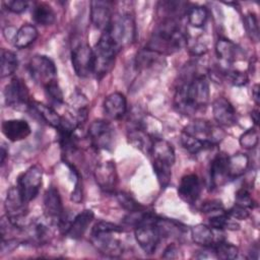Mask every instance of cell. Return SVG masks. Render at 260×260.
Returning a JSON list of instances; mask_svg holds the SVG:
<instances>
[{
    "mask_svg": "<svg viewBox=\"0 0 260 260\" xmlns=\"http://www.w3.org/2000/svg\"><path fill=\"white\" fill-rule=\"evenodd\" d=\"M210 91L207 79L203 75L193 76L177 88L174 105L180 113L191 115L206 107Z\"/></svg>",
    "mask_w": 260,
    "mask_h": 260,
    "instance_id": "cell-1",
    "label": "cell"
},
{
    "mask_svg": "<svg viewBox=\"0 0 260 260\" xmlns=\"http://www.w3.org/2000/svg\"><path fill=\"white\" fill-rule=\"evenodd\" d=\"M224 132L208 121L195 120L187 125L181 133L182 146L192 154L212 147L222 140Z\"/></svg>",
    "mask_w": 260,
    "mask_h": 260,
    "instance_id": "cell-2",
    "label": "cell"
},
{
    "mask_svg": "<svg viewBox=\"0 0 260 260\" xmlns=\"http://www.w3.org/2000/svg\"><path fill=\"white\" fill-rule=\"evenodd\" d=\"M187 43V37L178 20L165 19L154 29L145 49L158 55H171L180 51Z\"/></svg>",
    "mask_w": 260,
    "mask_h": 260,
    "instance_id": "cell-3",
    "label": "cell"
},
{
    "mask_svg": "<svg viewBox=\"0 0 260 260\" xmlns=\"http://www.w3.org/2000/svg\"><path fill=\"white\" fill-rule=\"evenodd\" d=\"M149 154L152 159V168L161 188H166L172 177V167L175 164L176 155L173 145L161 138H154Z\"/></svg>",
    "mask_w": 260,
    "mask_h": 260,
    "instance_id": "cell-4",
    "label": "cell"
},
{
    "mask_svg": "<svg viewBox=\"0 0 260 260\" xmlns=\"http://www.w3.org/2000/svg\"><path fill=\"white\" fill-rule=\"evenodd\" d=\"M157 216L149 212H141L136 222L134 235L140 248L146 254H152L156 250L162 238L157 226Z\"/></svg>",
    "mask_w": 260,
    "mask_h": 260,
    "instance_id": "cell-5",
    "label": "cell"
},
{
    "mask_svg": "<svg viewBox=\"0 0 260 260\" xmlns=\"http://www.w3.org/2000/svg\"><path fill=\"white\" fill-rule=\"evenodd\" d=\"M107 34L120 50L135 40V22L133 17L129 13L117 14L112 18L110 26L108 27Z\"/></svg>",
    "mask_w": 260,
    "mask_h": 260,
    "instance_id": "cell-6",
    "label": "cell"
},
{
    "mask_svg": "<svg viewBox=\"0 0 260 260\" xmlns=\"http://www.w3.org/2000/svg\"><path fill=\"white\" fill-rule=\"evenodd\" d=\"M119 49L113 43L107 31H103L93 49V73L102 77L112 68Z\"/></svg>",
    "mask_w": 260,
    "mask_h": 260,
    "instance_id": "cell-7",
    "label": "cell"
},
{
    "mask_svg": "<svg viewBox=\"0 0 260 260\" xmlns=\"http://www.w3.org/2000/svg\"><path fill=\"white\" fill-rule=\"evenodd\" d=\"M44 210L46 218L49 219L53 224L62 229L65 233L70 222L66 220L61 196L55 187H50L45 193Z\"/></svg>",
    "mask_w": 260,
    "mask_h": 260,
    "instance_id": "cell-8",
    "label": "cell"
},
{
    "mask_svg": "<svg viewBox=\"0 0 260 260\" xmlns=\"http://www.w3.org/2000/svg\"><path fill=\"white\" fill-rule=\"evenodd\" d=\"M88 137L91 145L96 149L111 150L115 143V129L105 120L93 121L88 128Z\"/></svg>",
    "mask_w": 260,
    "mask_h": 260,
    "instance_id": "cell-9",
    "label": "cell"
},
{
    "mask_svg": "<svg viewBox=\"0 0 260 260\" xmlns=\"http://www.w3.org/2000/svg\"><path fill=\"white\" fill-rule=\"evenodd\" d=\"M28 70L34 80L44 87L56 80L57 69L54 62L47 56L36 55L28 62Z\"/></svg>",
    "mask_w": 260,
    "mask_h": 260,
    "instance_id": "cell-10",
    "label": "cell"
},
{
    "mask_svg": "<svg viewBox=\"0 0 260 260\" xmlns=\"http://www.w3.org/2000/svg\"><path fill=\"white\" fill-rule=\"evenodd\" d=\"M43 179V171L40 166H32L21 174L17 181V188L23 198L28 203L39 194Z\"/></svg>",
    "mask_w": 260,
    "mask_h": 260,
    "instance_id": "cell-11",
    "label": "cell"
},
{
    "mask_svg": "<svg viewBox=\"0 0 260 260\" xmlns=\"http://www.w3.org/2000/svg\"><path fill=\"white\" fill-rule=\"evenodd\" d=\"M4 99L8 107L17 110L29 108L31 103L29 101V90L25 82L18 77L12 78L5 86Z\"/></svg>",
    "mask_w": 260,
    "mask_h": 260,
    "instance_id": "cell-12",
    "label": "cell"
},
{
    "mask_svg": "<svg viewBox=\"0 0 260 260\" xmlns=\"http://www.w3.org/2000/svg\"><path fill=\"white\" fill-rule=\"evenodd\" d=\"M27 203L23 200L17 186L8 190L5 198V211L6 217L14 228H19L22 219L25 218L27 213Z\"/></svg>",
    "mask_w": 260,
    "mask_h": 260,
    "instance_id": "cell-13",
    "label": "cell"
},
{
    "mask_svg": "<svg viewBox=\"0 0 260 260\" xmlns=\"http://www.w3.org/2000/svg\"><path fill=\"white\" fill-rule=\"evenodd\" d=\"M71 61L75 73L85 77L93 73V49L85 43H77L71 51Z\"/></svg>",
    "mask_w": 260,
    "mask_h": 260,
    "instance_id": "cell-14",
    "label": "cell"
},
{
    "mask_svg": "<svg viewBox=\"0 0 260 260\" xmlns=\"http://www.w3.org/2000/svg\"><path fill=\"white\" fill-rule=\"evenodd\" d=\"M93 176L101 190L107 193L115 191L118 183V175L114 161L108 160L99 164L94 169Z\"/></svg>",
    "mask_w": 260,
    "mask_h": 260,
    "instance_id": "cell-15",
    "label": "cell"
},
{
    "mask_svg": "<svg viewBox=\"0 0 260 260\" xmlns=\"http://www.w3.org/2000/svg\"><path fill=\"white\" fill-rule=\"evenodd\" d=\"M111 8L109 1L94 0L90 2V19L96 28L103 31L108 29L113 18Z\"/></svg>",
    "mask_w": 260,
    "mask_h": 260,
    "instance_id": "cell-16",
    "label": "cell"
},
{
    "mask_svg": "<svg viewBox=\"0 0 260 260\" xmlns=\"http://www.w3.org/2000/svg\"><path fill=\"white\" fill-rule=\"evenodd\" d=\"M212 113L214 120L220 126L231 127L237 123L236 110L224 98H218L213 102Z\"/></svg>",
    "mask_w": 260,
    "mask_h": 260,
    "instance_id": "cell-17",
    "label": "cell"
},
{
    "mask_svg": "<svg viewBox=\"0 0 260 260\" xmlns=\"http://www.w3.org/2000/svg\"><path fill=\"white\" fill-rule=\"evenodd\" d=\"M201 193V183L197 175L188 174L182 177L179 188L178 195L186 203L193 204L197 201Z\"/></svg>",
    "mask_w": 260,
    "mask_h": 260,
    "instance_id": "cell-18",
    "label": "cell"
},
{
    "mask_svg": "<svg viewBox=\"0 0 260 260\" xmlns=\"http://www.w3.org/2000/svg\"><path fill=\"white\" fill-rule=\"evenodd\" d=\"M112 235H91V242L100 253L109 257H119L123 254V245L118 239L112 237Z\"/></svg>",
    "mask_w": 260,
    "mask_h": 260,
    "instance_id": "cell-19",
    "label": "cell"
},
{
    "mask_svg": "<svg viewBox=\"0 0 260 260\" xmlns=\"http://www.w3.org/2000/svg\"><path fill=\"white\" fill-rule=\"evenodd\" d=\"M1 129L5 137L13 142L25 139L31 132L28 123L25 120L21 119H11L3 121Z\"/></svg>",
    "mask_w": 260,
    "mask_h": 260,
    "instance_id": "cell-20",
    "label": "cell"
},
{
    "mask_svg": "<svg viewBox=\"0 0 260 260\" xmlns=\"http://www.w3.org/2000/svg\"><path fill=\"white\" fill-rule=\"evenodd\" d=\"M228 159L229 155L224 153H218L211 160L209 176L210 182L214 187L221 186L229 180Z\"/></svg>",
    "mask_w": 260,
    "mask_h": 260,
    "instance_id": "cell-21",
    "label": "cell"
},
{
    "mask_svg": "<svg viewBox=\"0 0 260 260\" xmlns=\"http://www.w3.org/2000/svg\"><path fill=\"white\" fill-rule=\"evenodd\" d=\"M93 212L90 209H84L70 221L65 234L71 239H80L86 232L88 225L93 219Z\"/></svg>",
    "mask_w": 260,
    "mask_h": 260,
    "instance_id": "cell-22",
    "label": "cell"
},
{
    "mask_svg": "<svg viewBox=\"0 0 260 260\" xmlns=\"http://www.w3.org/2000/svg\"><path fill=\"white\" fill-rule=\"evenodd\" d=\"M104 110L108 117L114 120L121 119L127 111V101L124 94L113 92L104 101Z\"/></svg>",
    "mask_w": 260,
    "mask_h": 260,
    "instance_id": "cell-23",
    "label": "cell"
},
{
    "mask_svg": "<svg viewBox=\"0 0 260 260\" xmlns=\"http://www.w3.org/2000/svg\"><path fill=\"white\" fill-rule=\"evenodd\" d=\"M215 51L218 58L229 63L235 62L243 57L241 48L228 39H219L216 42Z\"/></svg>",
    "mask_w": 260,
    "mask_h": 260,
    "instance_id": "cell-24",
    "label": "cell"
},
{
    "mask_svg": "<svg viewBox=\"0 0 260 260\" xmlns=\"http://www.w3.org/2000/svg\"><path fill=\"white\" fill-rule=\"evenodd\" d=\"M29 109L32 110V112L37 113V115L48 125L54 127L56 130L60 127L62 123V117L58 115V113L53 110L50 106L44 105L40 102H31Z\"/></svg>",
    "mask_w": 260,
    "mask_h": 260,
    "instance_id": "cell-25",
    "label": "cell"
},
{
    "mask_svg": "<svg viewBox=\"0 0 260 260\" xmlns=\"http://www.w3.org/2000/svg\"><path fill=\"white\" fill-rule=\"evenodd\" d=\"M158 12L162 16V20L165 19H173L178 20L182 15L187 11V4L182 1H162L158 3Z\"/></svg>",
    "mask_w": 260,
    "mask_h": 260,
    "instance_id": "cell-26",
    "label": "cell"
},
{
    "mask_svg": "<svg viewBox=\"0 0 260 260\" xmlns=\"http://www.w3.org/2000/svg\"><path fill=\"white\" fill-rule=\"evenodd\" d=\"M249 166V157L245 153H236L229 156L228 174L229 179L233 180L244 175Z\"/></svg>",
    "mask_w": 260,
    "mask_h": 260,
    "instance_id": "cell-27",
    "label": "cell"
},
{
    "mask_svg": "<svg viewBox=\"0 0 260 260\" xmlns=\"http://www.w3.org/2000/svg\"><path fill=\"white\" fill-rule=\"evenodd\" d=\"M192 241L203 247H211L214 244V234L211 228L199 223L191 229Z\"/></svg>",
    "mask_w": 260,
    "mask_h": 260,
    "instance_id": "cell-28",
    "label": "cell"
},
{
    "mask_svg": "<svg viewBox=\"0 0 260 260\" xmlns=\"http://www.w3.org/2000/svg\"><path fill=\"white\" fill-rule=\"evenodd\" d=\"M38 29L31 24H23L17 29L14 46L18 49H24L31 45L38 38Z\"/></svg>",
    "mask_w": 260,
    "mask_h": 260,
    "instance_id": "cell-29",
    "label": "cell"
},
{
    "mask_svg": "<svg viewBox=\"0 0 260 260\" xmlns=\"http://www.w3.org/2000/svg\"><path fill=\"white\" fill-rule=\"evenodd\" d=\"M35 22L41 25H51L55 22L56 14L53 8L47 3H38L31 12Z\"/></svg>",
    "mask_w": 260,
    "mask_h": 260,
    "instance_id": "cell-30",
    "label": "cell"
},
{
    "mask_svg": "<svg viewBox=\"0 0 260 260\" xmlns=\"http://www.w3.org/2000/svg\"><path fill=\"white\" fill-rule=\"evenodd\" d=\"M128 137H129L130 143L134 147L149 154V151H150V148H151L154 138H151L150 136H148L145 132H143L140 129L131 130L128 134Z\"/></svg>",
    "mask_w": 260,
    "mask_h": 260,
    "instance_id": "cell-31",
    "label": "cell"
},
{
    "mask_svg": "<svg viewBox=\"0 0 260 260\" xmlns=\"http://www.w3.org/2000/svg\"><path fill=\"white\" fill-rule=\"evenodd\" d=\"M18 66L16 55L9 50H1V69L0 75L2 78L12 75Z\"/></svg>",
    "mask_w": 260,
    "mask_h": 260,
    "instance_id": "cell-32",
    "label": "cell"
},
{
    "mask_svg": "<svg viewBox=\"0 0 260 260\" xmlns=\"http://www.w3.org/2000/svg\"><path fill=\"white\" fill-rule=\"evenodd\" d=\"M211 249L216 258L223 259V260L235 259L239 253V250L235 245H232V244L223 242V241L214 243L211 246Z\"/></svg>",
    "mask_w": 260,
    "mask_h": 260,
    "instance_id": "cell-33",
    "label": "cell"
},
{
    "mask_svg": "<svg viewBox=\"0 0 260 260\" xmlns=\"http://www.w3.org/2000/svg\"><path fill=\"white\" fill-rule=\"evenodd\" d=\"M187 17L189 23L192 26L200 28L205 24L208 17V13L205 7L203 6H192L187 11Z\"/></svg>",
    "mask_w": 260,
    "mask_h": 260,
    "instance_id": "cell-34",
    "label": "cell"
},
{
    "mask_svg": "<svg viewBox=\"0 0 260 260\" xmlns=\"http://www.w3.org/2000/svg\"><path fill=\"white\" fill-rule=\"evenodd\" d=\"M244 27L247 35L253 42L259 41V24L254 12H248L244 17Z\"/></svg>",
    "mask_w": 260,
    "mask_h": 260,
    "instance_id": "cell-35",
    "label": "cell"
},
{
    "mask_svg": "<svg viewBox=\"0 0 260 260\" xmlns=\"http://www.w3.org/2000/svg\"><path fill=\"white\" fill-rule=\"evenodd\" d=\"M239 142L243 148H246V149L255 148L259 142L258 130L255 127L248 129L241 135Z\"/></svg>",
    "mask_w": 260,
    "mask_h": 260,
    "instance_id": "cell-36",
    "label": "cell"
},
{
    "mask_svg": "<svg viewBox=\"0 0 260 260\" xmlns=\"http://www.w3.org/2000/svg\"><path fill=\"white\" fill-rule=\"evenodd\" d=\"M117 199L120 205L128 210L129 212H136V211H141L143 207L133 198L131 197L128 193L126 192H118L117 193Z\"/></svg>",
    "mask_w": 260,
    "mask_h": 260,
    "instance_id": "cell-37",
    "label": "cell"
},
{
    "mask_svg": "<svg viewBox=\"0 0 260 260\" xmlns=\"http://www.w3.org/2000/svg\"><path fill=\"white\" fill-rule=\"evenodd\" d=\"M45 91L46 94L48 96V99L50 100V102L54 105H61L63 104V92L57 82V80H54L52 82H50L49 84H47L45 86Z\"/></svg>",
    "mask_w": 260,
    "mask_h": 260,
    "instance_id": "cell-38",
    "label": "cell"
},
{
    "mask_svg": "<svg viewBox=\"0 0 260 260\" xmlns=\"http://www.w3.org/2000/svg\"><path fill=\"white\" fill-rule=\"evenodd\" d=\"M123 232V229L113 222L110 221H105V220H100L98 221L92 230H91V235H100V234H116V233H121Z\"/></svg>",
    "mask_w": 260,
    "mask_h": 260,
    "instance_id": "cell-39",
    "label": "cell"
},
{
    "mask_svg": "<svg viewBox=\"0 0 260 260\" xmlns=\"http://www.w3.org/2000/svg\"><path fill=\"white\" fill-rule=\"evenodd\" d=\"M223 74L228 81L234 85L242 86L248 82V76L245 72L238 70H226Z\"/></svg>",
    "mask_w": 260,
    "mask_h": 260,
    "instance_id": "cell-40",
    "label": "cell"
},
{
    "mask_svg": "<svg viewBox=\"0 0 260 260\" xmlns=\"http://www.w3.org/2000/svg\"><path fill=\"white\" fill-rule=\"evenodd\" d=\"M236 205H239L244 208L253 207V199L249 191L245 188H241L236 192Z\"/></svg>",
    "mask_w": 260,
    "mask_h": 260,
    "instance_id": "cell-41",
    "label": "cell"
},
{
    "mask_svg": "<svg viewBox=\"0 0 260 260\" xmlns=\"http://www.w3.org/2000/svg\"><path fill=\"white\" fill-rule=\"evenodd\" d=\"M5 7L14 13H21L27 8V2L24 0H11L4 2Z\"/></svg>",
    "mask_w": 260,
    "mask_h": 260,
    "instance_id": "cell-42",
    "label": "cell"
},
{
    "mask_svg": "<svg viewBox=\"0 0 260 260\" xmlns=\"http://www.w3.org/2000/svg\"><path fill=\"white\" fill-rule=\"evenodd\" d=\"M201 210L204 213H219L223 211V205L219 200H211L208 202H205L202 205Z\"/></svg>",
    "mask_w": 260,
    "mask_h": 260,
    "instance_id": "cell-43",
    "label": "cell"
},
{
    "mask_svg": "<svg viewBox=\"0 0 260 260\" xmlns=\"http://www.w3.org/2000/svg\"><path fill=\"white\" fill-rule=\"evenodd\" d=\"M226 213L230 217L240 219V220L246 219L249 216V212L247 211V208L241 207L239 205H236V206L232 207L229 211H226Z\"/></svg>",
    "mask_w": 260,
    "mask_h": 260,
    "instance_id": "cell-44",
    "label": "cell"
},
{
    "mask_svg": "<svg viewBox=\"0 0 260 260\" xmlns=\"http://www.w3.org/2000/svg\"><path fill=\"white\" fill-rule=\"evenodd\" d=\"M18 240L16 239H7V240H4L2 239V242H1V251L3 253L5 252H10L12 251L15 247H17L18 245Z\"/></svg>",
    "mask_w": 260,
    "mask_h": 260,
    "instance_id": "cell-45",
    "label": "cell"
},
{
    "mask_svg": "<svg viewBox=\"0 0 260 260\" xmlns=\"http://www.w3.org/2000/svg\"><path fill=\"white\" fill-rule=\"evenodd\" d=\"M178 248L175 244H172V245H169L165 251H164V254H162V258L165 259H175L178 257Z\"/></svg>",
    "mask_w": 260,
    "mask_h": 260,
    "instance_id": "cell-46",
    "label": "cell"
},
{
    "mask_svg": "<svg viewBox=\"0 0 260 260\" xmlns=\"http://www.w3.org/2000/svg\"><path fill=\"white\" fill-rule=\"evenodd\" d=\"M252 96L257 105H259V84H255L252 88Z\"/></svg>",
    "mask_w": 260,
    "mask_h": 260,
    "instance_id": "cell-47",
    "label": "cell"
},
{
    "mask_svg": "<svg viewBox=\"0 0 260 260\" xmlns=\"http://www.w3.org/2000/svg\"><path fill=\"white\" fill-rule=\"evenodd\" d=\"M251 118L253 120V122L255 123V125H258L259 123V110L255 109L251 112Z\"/></svg>",
    "mask_w": 260,
    "mask_h": 260,
    "instance_id": "cell-48",
    "label": "cell"
},
{
    "mask_svg": "<svg viewBox=\"0 0 260 260\" xmlns=\"http://www.w3.org/2000/svg\"><path fill=\"white\" fill-rule=\"evenodd\" d=\"M6 155H7V150L6 148L4 147V145L1 147V165L4 164L5 161V158H6Z\"/></svg>",
    "mask_w": 260,
    "mask_h": 260,
    "instance_id": "cell-49",
    "label": "cell"
}]
</instances>
